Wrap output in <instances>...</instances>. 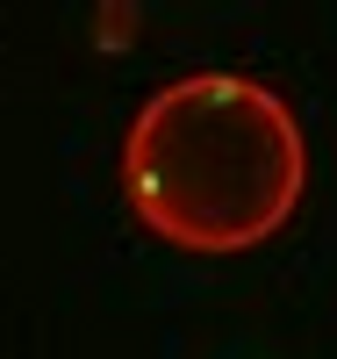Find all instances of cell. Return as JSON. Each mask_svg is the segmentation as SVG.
<instances>
[{"label":"cell","instance_id":"1","mask_svg":"<svg viewBox=\"0 0 337 359\" xmlns=\"http://www.w3.org/2000/svg\"><path fill=\"white\" fill-rule=\"evenodd\" d=\"M122 194L151 237L230 259L287 230L309 194V144L273 86L244 72H187L130 115Z\"/></svg>","mask_w":337,"mask_h":359},{"label":"cell","instance_id":"2","mask_svg":"<svg viewBox=\"0 0 337 359\" xmlns=\"http://www.w3.org/2000/svg\"><path fill=\"white\" fill-rule=\"evenodd\" d=\"M130 29H137V8H94V36H101V50H122V43H130Z\"/></svg>","mask_w":337,"mask_h":359}]
</instances>
